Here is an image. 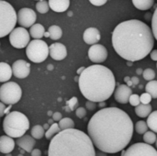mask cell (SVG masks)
<instances>
[{
    "instance_id": "cell-40",
    "label": "cell",
    "mask_w": 157,
    "mask_h": 156,
    "mask_svg": "<svg viewBox=\"0 0 157 156\" xmlns=\"http://www.w3.org/2000/svg\"><path fill=\"white\" fill-rule=\"evenodd\" d=\"M90 3L94 6H103L107 3V0H90Z\"/></svg>"
},
{
    "instance_id": "cell-50",
    "label": "cell",
    "mask_w": 157,
    "mask_h": 156,
    "mask_svg": "<svg viewBox=\"0 0 157 156\" xmlns=\"http://www.w3.org/2000/svg\"><path fill=\"white\" fill-rule=\"evenodd\" d=\"M124 80H125V82H128V81H130V80H131V79H130V78H129V76H126V77H125V79H124Z\"/></svg>"
},
{
    "instance_id": "cell-8",
    "label": "cell",
    "mask_w": 157,
    "mask_h": 156,
    "mask_svg": "<svg viewBox=\"0 0 157 156\" xmlns=\"http://www.w3.org/2000/svg\"><path fill=\"white\" fill-rule=\"evenodd\" d=\"M21 96L22 90L15 82H6L0 86V101L5 105L17 104Z\"/></svg>"
},
{
    "instance_id": "cell-11",
    "label": "cell",
    "mask_w": 157,
    "mask_h": 156,
    "mask_svg": "<svg viewBox=\"0 0 157 156\" xmlns=\"http://www.w3.org/2000/svg\"><path fill=\"white\" fill-rule=\"evenodd\" d=\"M37 15L34 10L31 8L24 7L17 11V22L21 26V28H30L36 22Z\"/></svg>"
},
{
    "instance_id": "cell-5",
    "label": "cell",
    "mask_w": 157,
    "mask_h": 156,
    "mask_svg": "<svg viewBox=\"0 0 157 156\" xmlns=\"http://www.w3.org/2000/svg\"><path fill=\"white\" fill-rule=\"evenodd\" d=\"M29 129V119L19 111H13L6 114L3 121V130L10 138H20Z\"/></svg>"
},
{
    "instance_id": "cell-15",
    "label": "cell",
    "mask_w": 157,
    "mask_h": 156,
    "mask_svg": "<svg viewBox=\"0 0 157 156\" xmlns=\"http://www.w3.org/2000/svg\"><path fill=\"white\" fill-rule=\"evenodd\" d=\"M132 95V90L127 85H120L114 91V97L121 104H127L130 97Z\"/></svg>"
},
{
    "instance_id": "cell-53",
    "label": "cell",
    "mask_w": 157,
    "mask_h": 156,
    "mask_svg": "<svg viewBox=\"0 0 157 156\" xmlns=\"http://www.w3.org/2000/svg\"><path fill=\"white\" fill-rule=\"evenodd\" d=\"M155 144H156V148H157V139H156V142H155Z\"/></svg>"
},
{
    "instance_id": "cell-7",
    "label": "cell",
    "mask_w": 157,
    "mask_h": 156,
    "mask_svg": "<svg viewBox=\"0 0 157 156\" xmlns=\"http://www.w3.org/2000/svg\"><path fill=\"white\" fill-rule=\"evenodd\" d=\"M26 55L32 63H42L49 56V46L42 40H30L26 47Z\"/></svg>"
},
{
    "instance_id": "cell-32",
    "label": "cell",
    "mask_w": 157,
    "mask_h": 156,
    "mask_svg": "<svg viewBox=\"0 0 157 156\" xmlns=\"http://www.w3.org/2000/svg\"><path fill=\"white\" fill-rule=\"evenodd\" d=\"M134 128L138 134H144L145 132L148 131V129H149L147 126V123L144 120H139L138 122H136Z\"/></svg>"
},
{
    "instance_id": "cell-25",
    "label": "cell",
    "mask_w": 157,
    "mask_h": 156,
    "mask_svg": "<svg viewBox=\"0 0 157 156\" xmlns=\"http://www.w3.org/2000/svg\"><path fill=\"white\" fill-rule=\"evenodd\" d=\"M147 126L151 129V131L157 133V110L152 112L147 118Z\"/></svg>"
},
{
    "instance_id": "cell-1",
    "label": "cell",
    "mask_w": 157,
    "mask_h": 156,
    "mask_svg": "<svg viewBox=\"0 0 157 156\" xmlns=\"http://www.w3.org/2000/svg\"><path fill=\"white\" fill-rule=\"evenodd\" d=\"M134 126L129 115L119 108H105L92 116L87 124L94 146L106 154L123 151L133 135Z\"/></svg>"
},
{
    "instance_id": "cell-52",
    "label": "cell",
    "mask_w": 157,
    "mask_h": 156,
    "mask_svg": "<svg viewBox=\"0 0 157 156\" xmlns=\"http://www.w3.org/2000/svg\"><path fill=\"white\" fill-rule=\"evenodd\" d=\"M141 70H142V69H138V70H137V73H138V74H143V73H142V71H141Z\"/></svg>"
},
{
    "instance_id": "cell-6",
    "label": "cell",
    "mask_w": 157,
    "mask_h": 156,
    "mask_svg": "<svg viewBox=\"0 0 157 156\" xmlns=\"http://www.w3.org/2000/svg\"><path fill=\"white\" fill-rule=\"evenodd\" d=\"M17 24V13L6 1L0 0V38L10 34Z\"/></svg>"
},
{
    "instance_id": "cell-4",
    "label": "cell",
    "mask_w": 157,
    "mask_h": 156,
    "mask_svg": "<svg viewBox=\"0 0 157 156\" xmlns=\"http://www.w3.org/2000/svg\"><path fill=\"white\" fill-rule=\"evenodd\" d=\"M48 156H96V151L87 134L71 129L61 131L51 140Z\"/></svg>"
},
{
    "instance_id": "cell-3",
    "label": "cell",
    "mask_w": 157,
    "mask_h": 156,
    "mask_svg": "<svg viewBox=\"0 0 157 156\" xmlns=\"http://www.w3.org/2000/svg\"><path fill=\"white\" fill-rule=\"evenodd\" d=\"M79 89L82 95L95 103L105 102L114 93L116 80L113 73L101 64L90 65L80 74Z\"/></svg>"
},
{
    "instance_id": "cell-38",
    "label": "cell",
    "mask_w": 157,
    "mask_h": 156,
    "mask_svg": "<svg viewBox=\"0 0 157 156\" xmlns=\"http://www.w3.org/2000/svg\"><path fill=\"white\" fill-rule=\"evenodd\" d=\"M75 115L78 119H83L86 116V109L83 107L77 108V109L75 110Z\"/></svg>"
},
{
    "instance_id": "cell-46",
    "label": "cell",
    "mask_w": 157,
    "mask_h": 156,
    "mask_svg": "<svg viewBox=\"0 0 157 156\" xmlns=\"http://www.w3.org/2000/svg\"><path fill=\"white\" fill-rule=\"evenodd\" d=\"M153 17V16H152V15H151V14H150V13H147V14H146V15H145V19H146V20H148V21H149V20H151V19H150V18H151V17Z\"/></svg>"
},
{
    "instance_id": "cell-41",
    "label": "cell",
    "mask_w": 157,
    "mask_h": 156,
    "mask_svg": "<svg viewBox=\"0 0 157 156\" xmlns=\"http://www.w3.org/2000/svg\"><path fill=\"white\" fill-rule=\"evenodd\" d=\"M9 108H10V107H8V108H6V105L3 104V103L0 101V117L4 116V115L6 114V112Z\"/></svg>"
},
{
    "instance_id": "cell-51",
    "label": "cell",
    "mask_w": 157,
    "mask_h": 156,
    "mask_svg": "<svg viewBox=\"0 0 157 156\" xmlns=\"http://www.w3.org/2000/svg\"><path fill=\"white\" fill-rule=\"evenodd\" d=\"M49 124H51V125H52V124H53V120H52V119L49 120Z\"/></svg>"
},
{
    "instance_id": "cell-29",
    "label": "cell",
    "mask_w": 157,
    "mask_h": 156,
    "mask_svg": "<svg viewBox=\"0 0 157 156\" xmlns=\"http://www.w3.org/2000/svg\"><path fill=\"white\" fill-rule=\"evenodd\" d=\"M61 131L60 128H59V125L57 123H53L52 125L50 126V128L46 131L45 132V138L47 140H52L56 134H58L59 132Z\"/></svg>"
},
{
    "instance_id": "cell-16",
    "label": "cell",
    "mask_w": 157,
    "mask_h": 156,
    "mask_svg": "<svg viewBox=\"0 0 157 156\" xmlns=\"http://www.w3.org/2000/svg\"><path fill=\"white\" fill-rule=\"evenodd\" d=\"M101 39V35H100V31L94 27H90L87 28L83 34V40L86 44L89 45H95L98 44V42Z\"/></svg>"
},
{
    "instance_id": "cell-36",
    "label": "cell",
    "mask_w": 157,
    "mask_h": 156,
    "mask_svg": "<svg viewBox=\"0 0 157 156\" xmlns=\"http://www.w3.org/2000/svg\"><path fill=\"white\" fill-rule=\"evenodd\" d=\"M140 101H141V104H144V105H150L151 101H152V97L148 94V93H144L142 94V96L140 97Z\"/></svg>"
},
{
    "instance_id": "cell-39",
    "label": "cell",
    "mask_w": 157,
    "mask_h": 156,
    "mask_svg": "<svg viewBox=\"0 0 157 156\" xmlns=\"http://www.w3.org/2000/svg\"><path fill=\"white\" fill-rule=\"evenodd\" d=\"M86 108H87L88 110L92 111V110H95V109H96L97 105H96L95 102H92V101H88V100H87V101L86 102Z\"/></svg>"
},
{
    "instance_id": "cell-44",
    "label": "cell",
    "mask_w": 157,
    "mask_h": 156,
    "mask_svg": "<svg viewBox=\"0 0 157 156\" xmlns=\"http://www.w3.org/2000/svg\"><path fill=\"white\" fill-rule=\"evenodd\" d=\"M150 57H151V59H152L153 61H155V62H157V49L156 50H154V51H151V53H150Z\"/></svg>"
},
{
    "instance_id": "cell-27",
    "label": "cell",
    "mask_w": 157,
    "mask_h": 156,
    "mask_svg": "<svg viewBox=\"0 0 157 156\" xmlns=\"http://www.w3.org/2000/svg\"><path fill=\"white\" fill-rule=\"evenodd\" d=\"M58 125H59V128H60L61 131H66V130L75 129V122L70 118H63L59 121Z\"/></svg>"
},
{
    "instance_id": "cell-34",
    "label": "cell",
    "mask_w": 157,
    "mask_h": 156,
    "mask_svg": "<svg viewBox=\"0 0 157 156\" xmlns=\"http://www.w3.org/2000/svg\"><path fill=\"white\" fill-rule=\"evenodd\" d=\"M143 76L147 81H153L155 78V72L152 68H147L143 72Z\"/></svg>"
},
{
    "instance_id": "cell-45",
    "label": "cell",
    "mask_w": 157,
    "mask_h": 156,
    "mask_svg": "<svg viewBox=\"0 0 157 156\" xmlns=\"http://www.w3.org/2000/svg\"><path fill=\"white\" fill-rule=\"evenodd\" d=\"M131 81H132V86H137V85H139V83H140V80H139V78H138L137 76L132 77Z\"/></svg>"
},
{
    "instance_id": "cell-30",
    "label": "cell",
    "mask_w": 157,
    "mask_h": 156,
    "mask_svg": "<svg viewBox=\"0 0 157 156\" xmlns=\"http://www.w3.org/2000/svg\"><path fill=\"white\" fill-rule=\"evenodd\" d=\"M36 9L40 14H46L50 10V6H49L48 1H45V0L38 1L37 4H36Z\"/></svg>"
},
{
    "instance_id": "cell-12",
    "label": "cell",
    "mask_w": 157,
    "mask_h": 156,
    "mask_svg": "<svg viewBox=\"0 0 157 156\" xmlns=\"http://www.w3.org/2000/svg\"><path fill=\"white\" fill-rule=\"evenodd\" d=\"M88 58L92 63L97 64L103 63L108 58V50L101 44L92 45L88 50Z\"/></svg>"
},
{
    "instance_id": "cell-13",
    "label": "cell",
    "mask_w": 157,
    "mask_h": 156,
    "mask_svg": "<svg viewBox=\"0 0 157 156\" xmlns=\"http://www.w3.org/2000/svg\"><path fill=\"white\" fill-rule=\"evenodd\" d=\"M12 74L18 79L28 77L30 73V64L25 60H17L12 64Z\"/></svg>"
},
{
    "instance_id": "cell-9",
    "label": "cell",
    "mask_w": 157,
    "mask_h": 156,
    "mask_svg": "<svg viewBox=\"0 0 157 156\" xmlns=\"http://www.w3.org/2000/svg\"><path fill=\"white\" fill-rule=\"evenodd\" d=\"M10 44L17 49H23L28 46L30 41L29 32L21 27L15 28L9 34Z\"/></svg>"
},
{
    "instance_id": "cell-49",
    "label": "cell",
    "mask_w": 157,
    "mask_h": 156,
    "mask_svg": "<svg viewBox=\"0 0 157 156\" xmlns=\"http://www.w3.org/2000/svg\"><path fill=\"white\" fill-rule=\"evenodd\" d=\"M127 85H128V86H129V87H130L131 86H132V81H131V80H130V81H128V82H127Z\"/></svg>"
},
{
    "instance_id": "cell-23",
    "label": "cell",
    "mask_w": 157,
    "mask_h": 156,
    "mask_svg": "<svg viewBox=\"0 0 157 156\" xmlns=\"http://www.w3.org/2000/svg\"><path fill=\"white\" fill-rule=\"evenodd\" d=\"M48 34L49 38L52 40H57L62 38L63 36V30L62 29L57 25H52L48 29Z\"/></svg>"
},
{
    "instance_id": "cell-48",
    "label": "cell",
    "mask_w": 157,
    "mask_h": 156,
    "mask_svg": "<svg viewBox=\"0 0 157 156\" xmlns=\"http://www.w3.org/2000/svg\"><path fill=\"white\" fill-rule=\"evenodd\" d=\"M52 69H53V66H52V65H51V64H49V65H48V70L52 71Z\"/></svg>"
},
{
    "instance_id": "cell-31",
    "label": "cell",
    "mask_w": 157,
    "mask_h": 156,
    "mask_svg": "<svg viewBox=\"0 0 157 156\" xmlns=\"http://www.w3.org/2000/svg\"><path fill=\"white\" fill-rule=\"evenodd\" d=\"M77 107H78V99H77V97H74L66 102V107L64 108V109H65V111L70 112V111L76 110Z\"/></svg>"
},
{
    "instance_id": "cell-21",
    "label": "cell",
    "mask_w": 157,
    "mask_h": 156,
    "mask_svg": "<svg viewBox=\"0 0 157 156\" xmlns=\"http://www.w3.org/2000/svg\"><path fill=\"white\" fill-rule=\"evenodd\" d=\"M45 34L44 27L40 23H35L33 26L29 28V36L34 40H41V38Z\"/></svg>"
},
{
    "instance_id": "cell-2",
    "label": "cell",
    "mask_w": 157,
    "mask_h": 156,
    "mask_svg": "<svg viewBox=\"0 0 157 156\" xmlns=\"http://www.w3.org/2000/svg\"><path fill=\"white\" fill-rule=\"evenodd\" d=\"M111 40L115 51L130 62L144 59L155 45L152 29L139 19L125 20L117 25Z\"/></svg>"
},
{
    "instance_id": "cell-19",
    "label": "cell",
    "mask_w": 157,
    "mask_h": 156,
    "mask_svg": "<svg viewBox=\"0 0 157 156\" xmlns=\"http://www.w3.org/2000/svg\"><path fill=\"white\" fill-rule=\"evenodd\" d=\"M48 3L50 8L57 13H62L66 11L70 6L69 0H50L48 1Z\"/></svg>"
},
{
    "instance_id": "cell-42",
    "label": "cell",
    "mask_w": 157,
    "mask_h": 156,
    "mask_svg": "<svg viewBox=\"0 0 157 156\" xmlns=\"http://www.w3.org/2000/svg\"><path fill=\"white\" fill-rule=\"evenodd\" d=\"M62 119H63V117H62V114L60 112H55V113L52 114V120H53V121H60Z\"/></svg>"
},
{
    "instance_id": "cell-17",
    "label": "cell",
    "mask_w": 157,
    "mask_h": 156,
    "mask_svg": "<svg viewBox=\"0 0 157 156\" xmlns=\"http://www.w3.org/2000/svg\"><path fill=\"white\" fill-rule=\"evenodd\" d=\"M16 143H17V146H19L25 152L31 153V151L34 149V146L36 144V140L33 139L29 135H24V136L17 139Z\"/></svg>"
},
{
    "instance_id": "cell-37",
    "label": "cell",
    "mask_w": 157,
    "mask_h": 156,
    "mask_svg": "<svg viewBox=\"0 0 157 156\" xmlns=\"http://www.w3.org/2000/svg\"><path fill=\"white\" fill-rule=\"evenodd\" d=\"M129 102H130V104L132 105V106H133V107H137V106H139L140 104H141V101H140V97L138 96V95H136V94H132L131 97H130V98H129Z\"/></svg>"
},
{
    "instance_id": "cell-14",
    "label": "cell",
    "mask_w": 157,
    "mask_h": 156,
    "mask_svg": "<svg viewBox=\"0 0 157 156\" xmlns=\"http://www.w3.org/2000/svg\"><path fill=\"white\" fill-rule=\"evenodd\" d=\"M49 55L55 61H62L67 56V49L63 43H52L49 46Z\"/></svg>"
},
{
    "instance_id": "cell-47",
    "label": "cell",
    "mask_w": 157,
    "mask_h": 156,
    "mask_svg": "<svg viewBox=\"0 0 157 156\" xmlns=\"http://www.w3.org/2000/svg\"><path fill=\"white\" fill-rule=\"evenodd\" d=\"M84 70H85V68H84V67L80 68V69H79L78 71H77V74H81V73H82V72H83Z\"/></svg>"
},
{
    "instance_id": "cell-28",
    "label": "cell",
    "mask_w": 157,
    "mask_h": 156,
    "mask_svg": "<svg viewBox=\"0 0 157 156\" xmlns=\"http://www.w3.org/2000/svg\"><path fill=\"white\" fill-rule=\"evenodd\" d=\"M145 91L152 97V98H157V81L153 80L148 82L145 86Z\"/></svg>"
},
{
    "instance_id": "cell-24",
    "label": "cell",
    "mask_w": 157,
    "mask_h": 156,
    "mask_svg": "<svg viewBox=\"0 0 157 156\" xmlns=\"http://www.w3.org/2000/svg\"><path fill=\"white\" fill-rule=\"evenodd\" d=\"M132 4L136 8L145 11V10L150 9L154 6L155 1L154 0H133Z\"/></svg>"
},
{
    "instance_id": "cell-20",
    "label": "cell",
    "mask_w": 157,
    "mask_h": 156,
    "mask_svg": "<svg viewBox=\"0 0 157 156\" xmlns=\"http://www.w3.org/2000/svg\"><path fill=\"white\" fill-rule=\"evenodd\" d=\"M12 68L7 63H0V82L6 83L12 76Z\"/></svg>"
},
{
    "instance_id": "cell-10",
    "label": "cell",
    "mask_w": 157,
    "mask_h": 156,
    "mask_svg": "<svg viewBox=\"0 0 157 156\" xmlns=\"http://www.w3.org/2000/svg\"><path fill=\"white\" fill-rule=\"evenodd\" d=\"M121 156H157V151L152 145L137 143L123 151Z\"/></svg>"
},
{
    "instance_id": "cell-43",
    "label": "cell",
    "mask_w": 157,
    "mask_h": 156,
    "mask_svg": "<svg viewBox=\"0 0 157 156\" xmlns=\"http://www.w3.org/2000/svg\"><path fill=\"white\" fill-rule=\"evenodd\" d=\"M30 154L31 156H41V151L40 149H33Z\"/></svg>"
},
{
    "instance_id": "cell-35",
    "label": "cell",
    "mask_w": 157,
    "mask_h": 156,
    "mask_svg": "<svg viewBox=\"0 0 157 156\" xmlns=\"http://www.w3.org/2000/svg\"><path fill=\"white\" fill-rule=\"evenodd\" d=\"M152 32L154 38L157 40V6L152 17Z\"/></svg>"
},
{
    "instance_id": "cell-18",
    "label": "cell",
    "mask_w": 157,
    "mask_h": 156,
    "mask_svg": "<svg viewBox=\"0 0 157 156\" xmlns=\"http://www.w3.org/2000/svg\"><path fill=\"white\" fill-rule=\"evenodd\" d=\"M15 141L6 135L0 136V153L10 154L15 148Z\"/></svg>"
},
{
    "instance_id": "cell-22",
    "label": "cell",
    "mask_w": 157,
    "mask_h": 156,
    "mask_svg": "<svg viewBox=\"0 0 157 156\" xmlns=\"http://www.w3.org/2000/svg\"><path fill=\"white\" fill-rule=\"evenodd\" d=\"M135 113L140 118H148V116L152 113V106L140 104L135 108Z\"/></svg>"
},
{
    "instance_id": "cell-54",
    "label": "cell",
    "mask_w": 157,
    "mask_h": 156,
    "mask_svg": "<svg viewBox=\"0 0 157 156\" xmlns=\"http://www.w3.org/2000/svg\"><path fill=\"white\" fill-rule=\"evenodd\" d=\"M156 68H157V63H156Z\"/></svg>"
},
{
    "instance_id": "cell-33",
    "label": "cell",
    "mask_w": 157,
    "mask_h": 156,
    "mask_svg": "<svg viewBox=\"0 0 157 156\" xmlns=\"http://www.w3.org/2000/svg\"><path fill=\"white\" fill-rule=\"evenodd\" d=\"M156 135L155 132L153 131H147L144 134V143L146 144H149V145H152L153 143H155L156 142Z\"/></svg>"
},
{
    "instance_id": "cell-26",
    "label": "cell",
    "mask_w": 157,
    "mask_h": 156,
    "mask_svg": "<svg viewBox=\"0 0 157 156\" xmlns=\"http://www.w3.org/2000/svg\"><path fill=\"white\" fill-rule=\"evenodd\" d=\"M45 135V130L40 125H35L30 130V136L35 140H40Z\"/></svg>"
}]
</instances>
